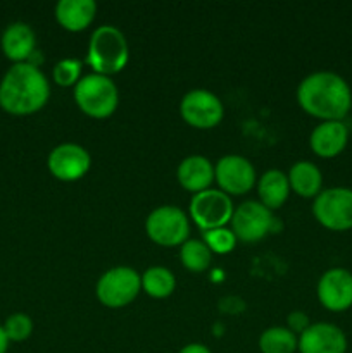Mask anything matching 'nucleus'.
Returning a JSON list of instances; mask_svg holds the SVG:
<instances>
[{"label": "nucleus", "mask_w": 352, "mask_h": 353, "mask_svg": "<svg viewBox=\"0 0 352 353\" xmlns=\"http://www.w3.org/2000/svg\"><path fill=\"white\" fill-rule=\"evenodd\" d=\"M321 305L330 312H345L352 307V272L345 268H331L321 274L316 286Z\"/></svg>", "instance_id": "nucleus-12"}, {"label": "nucleus", "mask_w": 352, "mask_h": 353, "mask_svg": "<svg viewBox=\"0 0 352 353\" xmlns=\"http://www.w3.org/2000/svg\"><path fill=\"white\" fill-rule=\"evenodd\" d=\"M176 178L183 190L190 193H200L209 190L214 181V164L204 155H188L179 162Z\"/></svg>", "instance_id": "nucleus-17"}, {"label": "nucleus", "mask_w": 352, "mask_h": 353, "mask_svg": "<svg viewBox=\"0 0 352 353\" xmlns=\"http://www.w3.org/2000/svg\"><path fill=\"white\" fill-rule=\"evenodd\" d=\"M183 121L197 130H211L223 121L224 107L216 93L209 90H190L179 102Z\"/></svg>", "instance_id": "nucleus-9"}, {"label": "nucleus", "mask_w": 352, "mask_h": 353, "mask_svg": "<svg viewBox=\"0 0 352 353\" xmlns=\"http://www.w3.org/2000/svg\"><path fill=\"white\" fill-rule=\"evenodd\" d=\"M349 143V128L344 121H323L313 130L309 147L317 157L333 159L345 150Z\"/></svg>", "instance_id": "nucleus-15"}, {"label": "nucleus", "mask_w": 352, "mask_h": 353, "mask_svg": "<svg viewBox=\"0 0 352 353\" xmlns=\"http://www.w3.org/2000/svg\"><path fill=\"white\" fill-rule=\"evenodd\" d=\"M141 278V292L147 293L152 299H168L175 293L176 290V278L168 268H162V265H154V268H148L144 274H140Z\"/></svg>", "instance_id": "nucleus-21"}, {"label": "nucleus", "mask_w": 352, "mask_h": 353, "mask_svg": "<svg viewBox=\"0 0 352 353\" xmlns=\"http://www.w3.org/2000/svg\"><path fill=\"white\" fill-rule=\"evenodd\" d=\"M9 338H7L6 331H3V326H0V353H6L7 348H9Z\"/></svg>", "instance_id": "nucleus-29"}, {"label": "nucleus", "mask_w": 352, "mask_h": 353, "mask_svg": "<svg viewBox=\"0 0 352 353\" xmlns=\"http://www.w3.org/2000/svg\"><path fill=\"white\" fill-rule=\"evenodd\" d=\"M92 165L88 150L78 143H61L48 154L47 168L59 181H78Z\"/></svg>", "instance_id": "nucleus-13"}, {"label": "nucleus", "mask_w": 352, "mask_h": 353, "mask_svg": "<svg viewBox=\"0 0 352 353\" xmlns=\"http://www.w3.org/2000/svg\"><path fill=\"white\" fill-rule=\"evenodd\" d=\"M50 83L38 65L14 64L0 79V107L12 116H31L45 107Z\"/></svg>", "instance_id": "nucleus-2"}, {"label": "nucleus", "mask_w": 352, "mask_h": 353, "mask_svg": "<svg viewBox=\"0 0 352 353\" xmlns=\"http://www.w3.org/2000/svg\"><path fill=\"white\" fill-rule=\"evenodd\" d=\"M349 341L344 330L333 323H314L299 334V353H347Z\"/></svg>", "instance_id": "nucleus-14"}, {"label": "nucleus", "mask_w": 352, "mask_h": 353, "mask_svg": "<svg viewBox=\"0 0 352 353\" xmlns=\"http://www.w3.org/2000/svg\"><path fill=\"white\" fill-rule=\"evenodd\" d=\"M130 59V47L126 37L119 28L102 24L92 33L86 50V62L93 72L104 76L123 71Z\"/></svg>", "instance_id": "nucleus-3"}, {"label": "nucleus", "mask_w": 352, "mask_h": 353, "mask_svg": "<svg viewBox=\"0 0 352 353\" xmlns=\"http://www.w3.org/2000/svg\"><path fill=\"white\" fill-rule=\"evenodd\" d=\"M202 241L207 245L211 254L226 255L230 252H233L238 240L230 228H217V230L204 231Z\"/></svg>", "instance_id": "nucleus-24"}, {"label": "nucleus", "mask_w": 352, "mask_h": 353, "mask_svg": "<svg viewBox=\"0 0 352 353\" xmlns=\"http://www.w3.org/2000/svg\"><path fill=\"white\" fill-rule=\"evenodd\" d=\"M297 345H299V336L286 326L268 327L259 336L261 353H295Z\"/></svg>", "instance_id": "nucleus-22"}, {"label": "nucleus", "mask_w": 352, "mask_h": 353, "mask_svg": "<svg viewBox=\"0 0 352 353\" xmlns=\"http://www.w3.org/2000/svg\"><path fill=\"white\" fill-rule=\"evenodd\" d=\"M178 353H211V350L202 343H190L185 345Z\"/></svg>", "instance_id": "nucleus-28"}, {"label": "nucleus", "mask_w": 352, "mask_h": 353, "mask_svg": "<svg viewBox=\"0 0 352 353\" xmlns=\"http://www.w3.org/2000/svg\"><path fill=\"white\" fill-rule=\"evenodd\" d=\"M311 326V321L307 317L306 312H300V310H293L289 317H286V327L292 331L293 334H302L307 327Z\"/></svg>", "instance_id": "nucleus-27"}, {"label": "nucleus", "mask_w": 352, "mask_h": 353, "mask_svg": "<svg viewBox=\"0 0 352 353\" xmlns=\"http://www.w3.org/2000/svg\"><path fill=\"white\" fill-rule=\"evenodd\" d=\"M259 202L269 210H276L283 207V203L289 200L290 183L289 176L280 169H269L259 178L257 181Z\"/></svg>", "instance_id": "nucleus-20"}, {"label": "nucleus", "mask_w": 352, "mask_h": 353, "mask_svg": "<svg viewBox=\"0 0 352 353\" xmlns=\"http://www.w3.org/2000/svg\"><path fill=\"white\" fill-rule=\"evenodd\" d=\"M233 212V200L219 188L204 190L190 199V219L202 231L226 228L231 223Z\"/></svg>", "instance_id": "nucleus-8"}, {"label": "nucleus", "mask_w": 352, "mask_h": 353, "mask_svg": "<svg viewBox=\"0 0 352 353\" xmlns=\"http://www.w3.org/2000/svg\"><path fill=\"white\" fill-rule=\"evenodd\" d=\"M179 261L183 268L190 272H204L211 268L213 262V254L207 248L202 240L188 238L185 243L179 247Z\"/></svg>", "instance_id": "nucleus-23"}, {"label": "nucleus", "mask_w": 352, "mask_h": 353, "mask_svg": "<svg viewBox=\"0 0 352 353\" xmlns=\"http://www.w3.org/2000/svg\"><path fill=\"white\" fill-rule=\"evenodd\" d=\"M75 102L88 117L106 119L113 116L119 105V90L110 76L90 72L76 83Z\"/></svg>", "instance_id": "nucleus-4"}, {"label": "nucleus", "mask_w": 352, "mask_h": 353, "mask_svg": "<svg viewBox=\"0 0 352 353\" xmlns=\"http://www.w3.org/2000/svg\"><path fill=\"white\" fill-rule=\"evenodd\" d=\"M97 3L93 0H59L55 6V19L64 30L78 33L93 23Z\"/></svg>", "instance_id": "nucleus-18"}, {"label": "nucleus", "mask_w": 352, "mask_h": 353, "mask_svg": "<svg viewBox=\"0 0 352 353\" xmlns=\"http://www.w3.org/2000/svg\"><path fill=\"white\" fill-rule=\"evenodd\" d=\"M290 192L302 199H316L323 190V172L314 162L299 161L289 171Z\"/></svg>", "instance_id": "nucleus-19"}, {"label": "nucleus", "mask_w": 352, "mask_h": 353, "mask_svg": "<svg viewBox=\"0 0 352 353\" xmlns=\"http://www.w3.org/2000/svg\"><path fill=\"white\" fill-rule=\"evenodd\" d=\"M145 233L161 247H182L190 234L188 216L176 205L155 207L145 219Z\"/></svg>", "instance_id": "nucleus-7"}, {"label": "nucleus", "mask_w": 352, "mask_h": 353, "mask_svg": "<svg viewBox=\"0 0 352 353\" xmlns=\"http://www.w3.org/2000/svg\"><path fill=\"white\" fill-rule=\"evenodd\" d=\"M313 216L328 231L344 233L352 230V188L333 186L321 190L313 202Z\"/></svg>", "instance_id": "nucleus-5"}, {"label": "nucleus", "mask_w": 352, "mask_h": 353, "mask_svg": "<svg viewBox=\"0 0 352 353\" xmlns=\"http://www.w3.org/2000/svg\"><path fill=\"white\" fill-rule=\"evenodd\" d=\"M214 181L219 190L230 196H242L257 183L255 168L244 155H224L214 164Z\"/></svg>", "instance_id": "nucleus-11"}, {"label": "nucleus", "mask_w": 352, "mask_h": 353, "mask_svg": "<svg viewBox=\"0 0 352 353\" xmlns=\"http://www.w3.org/2000/svg\"><path fill=\"white\" fill-rule=\"evenodd\" d=\"M141 292V278L133 268L119 265L104 272L95 286V295L104 307L121 309L133 302Z\"/></svg>", "instance_id": "nucleus-6"}, {"label": "nucleus", "mask_w": 352, "mask_h": 353, "mask_svg": "<svg viewBox=\"0 0 352 353\" xmlns=\"http://www.w3.org/2000/svg\"><path fill=\"white\" fill-rule=\"evenodd\" d=\"M0 45L3 55L14 64L30 62L37 52V34L30 24L17 21L3 30Z\"/></svg>", "instance_id": "nucleus-16"}, {"label": "nucleus", "mask_w": 352, "mask_h": 353, "mask_svg": "<svg viewBox=\"0 0 352 353\" xmlns=\"http://www.w3.org/2000/svg\"><path fill=\"white\" fill-rule=\"evenodd\" d=\"M3 331H6L9 341L19 343V341L28 340L31 336V333H33V321H31L28 314H10L6 319V323H3Z\"/></svg>", "instance_id": "nucleus-26"}, {"label": "nucleus", "mask_w": 352, "mask_h": 353, "mask_svg": "<svg viewBox=\"0 0 352 353\" xmlns=\"http://www.w3.org/2000/svg\"><path fill=\"white\" fill-rule=\"evenodd\" d=\"M297 102L309 116L323 121H344L352 109V90L340 74L316 71L297 86Z\"/></svg>", "instance_id": "nucleus-1"}, {"label": "nucleus", "mask_w": 352, "mask_h": 353, "mask_svg": "<svg viewBox=\"0 0 352 353\" xmlns=\"http://www.w3.org/2000/svg\"><path fill=\"white\" fill-rule=\"evenodd\" d=\"M275 221L273 210L262 205L259 200H247L235 207L230 224L238 241L255 243V241L262 240L269 231H273Z\"/></svg>", "instance_id": "nucleus-10"}, {"label": "nucleus", "mask_w": 352, "mask_h": 353, "mask_svg": "<svg viewBox=\"0 0 352 353\" xmlns=\"http://www.w3.org/2000/svg\"><path fill=\"white\" fill-rule=\"evenodd\" d=\"M81 68L83 64L78 59H62L54 65L52 78L55 85L62 86H76V83L81 79Z\"/></svg>", "instance_id": "nucleus-25"}]
</instances>
